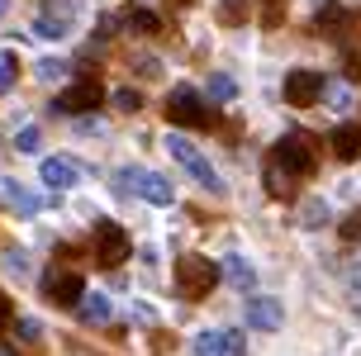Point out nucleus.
<instances>
[{
	"label": "nucleus",
	"mask_w": 361,
	"mask_h": 356,
	"mask_svg": "<svg viewBox=\"0 0 361 356\" xmlns=\"http://www.w3.org/2000/svg\"><path fill=\"white\" fill-rule=\"evenodd\" d=\"M343 71H347V81H361V53L357 48H343Z\"/></svg>",
	"instance_id": "a878e982"
},
{
	"label": "nucleus",
	"mask_w": 361,
	"mask_h": 356,
	"mask_svg": "<svg viewBox=\"0 0 361 356\" xmlns=\"http://www.w3.org/2000/svg\"><path fill=\"white\" fill-rule=\"evenodd\" d=\"M15 147H19V152H38V128L24 124V128L15 133Z\"/></svg>",
	"instance_id": "393cba45"
},
{
	"label": "nucleus",
	"mask_w": 361,
	"mask_h": 356,
	"mask_svg": "<svg viewBox=\"0 0 361 356\" xmlns=\"http://www.w3.org/2000/svg\"><path fill=\"white\" fill-rule=\"evenodd\" d=\"M48 15H53L57 24H72L76 10H72V0H48Z\"/></svg>",
	"instance_id": "cd10ccee"
},
{
	"label": "nucleus",
	"mask_w": 361,
	"mask_h": 356,
	"mask_svg": "<svg viewBox=\"0 0 361 356\" xmlns=\"http://www.w3.org/2000/svg\"><path fill=\"white\" fill-rule=\"evenodd\" d=\"M43 295H48V304H57V309H76L81 304V295H86V281L76 276V271H48L43 276Z\"/></svg>",
	"instance_id": "0eeeda50"
},
{
	"label": "nucleus",
	"mask_w": 361,
	"mask_h": 356,
	"mask_svg": "<svg viewBox=\"0 0 361 356\" xmlns=\"http://www.w3.org/2000/svg\"><path fill=\"white\" fill-rule=\"evenodd\" d=\"M324 219H328V209L319 204V200H314V204H305V223H309V228H319Z\"/></svg>",
	"instance_id": "c756f323"
},
{
	"label": "nucleus",
	"mask_w": 361,
	"mask_h": 356,
	"mask_svg": "<svg viewBox=\"0 0 361 356\" xmlns=\"http://www.w3.org/2000/svg\"><path fill=\"white\" fill-rule=\"evenodd\" d=\"M76 314H81V323H109V300L105 295H81Z\"/></svg>",
	"instance_id": "dca6fc26"
},
{
	"label": "nucleus",
	"mask_w": 361,
	"mask_h": 356,
	"mask_svg": "<svg viewBox=\"0 0 361 356\" xmlns=\"http://www.w3.org/2000/svg\"><path fill=\"white\" fill-rule=\"evenodd\" d=\"M34 34L38 38H67V24H57L53 15H43V19H34Z\"/></svg>",
	"instance_id": "4be33fe9"
},
{
	"label": "nucleus",
	"mask_w": 361,
	"mask_h": 356,
	"mask_svg": "<svg viewBox=\"0 0 361 356\" xmlns=\"http://www.w3.org/2000/svg\"><path fill=\"white\" fill-rule=\"evenodd\" d=\"M100 105V81H76V86H67L62 95L53 100V109H62V114H86V109Z\"/></svg>",
	"instance_id": "6e6552de"
},
{
	"label": "nucleus",
	"mask_w": 361,
	"mask_h": 356,
	"mask_svg": "<svg viewBox=\"0 0 361 356\" xmlns=\"http://www.w3.org/2000/svg\"><path fill=\"white\" fill-rule=\"evenodd\" d=\"M281 15H286V0H271V5H267V15H262V24L271 29V24H281Z\"/></svg>",
	"instance_id": "7c9ffc66"
},
{
	"label": "nucleus",
	"mask_w": 361,
	"mask_h": 356,
	"mask_svg": "<svg viewBox=\"0 0 361 356\" xmlns=\"http://www.w3.org/2000/svg\"><path fill=\"white\" fill-rule=\"evenodd\" d=\"M224 271H228V281H233L238 290H252V285H257L252 266H247V262H243V257H228V262H224Z\"/></svg>",
	"instance_id": "a211bd4d"
},
{
	"label": "nucleus",
	"mask_w": 361,
	"mask_h": 356,
	"mask_svg": "<svg viewBox=\"0 0 361 356\" xmlns=\"http://www.w3.org/2000/svg\"><path fill=\"white\" fill-rule=\"evenodd\" d=\"M124 24H128V29H133V34H143V38L162 34V19L152 15V10H128V15H124Z\"/></svg>",
	"instance_id": "f3484780"
},
{
	"label": "nucleus",
	"mask_w": 361,
	"mask_h": 356,
	"mask_svg": "<svg viewBox=\"0 0 361 356\" xmlns=\"http://www.w3.org/2000/svg\"><path fill=\"white\" fill-rule=\"evenodd\" d=\"M124 180H133V185H138V195H143L147 204H171V200H176L171 180L157 176V171H138V176H124Z\"/></svg>",
	"instance_id": "9d476101"
},
{
	"label": "nucleus",
	"mask_w": 361,
	"mask_h": 356,
	"mask_svg": "<svg viewBox=\"0 0 361 356\" xmlns=\"http://www.w3.org/2000/svg\"><path fill=\"white\" fill-rule=\"evenodd\" d=\"M347 19H352V15H347L338 0H324V5H319V15H314V29H319V34H343Z\"/></svg>",
	"instance_id": "4468645a"
},
{
	"label": "nucleus",
	"mask_w": 361,
	"mask_h": 356,
	"mask_svg": "<svg viewBox=\"0 0 361 356\" xmlns=\"http://www.w3.org/2000/svg\"><path fill=\"white\" fill-rule=\"evenodd\" d=\"M271 157L286 166L295 180H305V176H314V147H309V138L305 133H286V138L276 142V152Z\"/></svg>",
	"instance_id": "39448f33"
},
{
	"label": "nucleus",
	"mask_w": 361,
	"mask_h": 356,
	"mask_svg": "<svg viewBox=\"0 0 361 356\" xmlns=\"http://www.w3.org/2000/svg\"><path fill=\"white\" fill-rule=\"evenodd\" d=\"M133 67H138V76H157V71H162V67H157V57H138Z\"/></svg>",
	"instance_id": "72a5a7b5"
},
{
	"label": "nucleus",
	"mask_w": 361,
	"mask_h": 356,
	"mask_svg": "<svg viewBox=\"0 0 361 356\" xmlns=\"http://www.w3.org/2000/svg\"><path fill=\"white\" fill-rule=\"evenodd\" d=\"M338 233H343V243H361V209L347 214L343 223H338Z\"/></svg>",
	"instance_id": "5701e85b"
},
{
	"label": "nucleus",
	"mask_w": 361,
	"mask_h": 356,
	"mask_svg": "<svg viewBox=\"0 0 361 356\" xmlns=\"http://www.w3.org/2000/svg\"><path fill=\"white\" fill-rule=\"evenodd\" d=\"M15 338L34 347V342L43 338V323H38V319H15Z\"/></svg>",
	"instance_id": "412c9836"
},
{
	"label": "nucleus",
	"mask_w": 361,
	"mask_h": 356,
	"mask_svg": "<svg viewBox=\"0 0 361 356\" xmlns=\"http://www.w3.org/2000/svg\"><path fill=\"white\" fill-rule=\"evenodd\" d=\"M176 285L185 300H209L219 285V266L209 262V257H200V252H190V257H180L176 262Z\"/></svg>",
	"instance_id": "f257e3e1"
},
{
	"label": "nucleus",
	"mask_w": 361,
	"mask_h": 356,
	"mask_svg": "<svg viewBox=\"0 0 361 356\" xmlns=\"http://www.w3.org/2000/svg\"><path fill=\"white\" fill-rule=\"evenodd\" d=\"M15 319V304H10V295H5V290H0V328H5V323Z\"/></svg>",
	"instance_id": "f704fd0d"
},
{
	"label": "nucleus",
	"mask_w": 361,
	"mask_h": 356,
	"mask_svg": "<svg viewBox=\"0 0 361 356\" xmlns=\"http://www.w3.org/2000/svg\"><path fill=\"white\" fill-rule=\"evenodd\" d=\"M5 266L15 271V276H24V271H29V257H24V252H10V257H5Z\"/></svg>",
	"instance_id": "473e14b6"
},
{
	"label": "nucleus",
	"mask_w": 361,
	"mask_h": 356,
	"mask_svg": "<svg viewBox=\"0 0 361 356\" xmlns=\"http://www.w3.org/2000/svg\"><path fill=\"white\" fill-rule=\"evenodd\" d=\"M195 356H233L228 328H204V333H195Z\"/></svg>",
	"instance_id": "ddd939ff"
},
{
	"label": "nucleus",
	"mask_w": 361,
	"mask_h": 356,
	"mask_svg": "<svg viewBox=\"0 0 361 356\" xmlns=\"http://www.w3.org/2000/svg\"><path fill=\"white\" fill-rule=\"evenodd\" d=\"M166 152H171V157H176L180 166H185V171L200 180V185H204V190L224 195V180H219V171H214V166H209L204 157H200V147H195L190 138H166Z\"/></svg>",
	"instance_id": "20e7f679"
},
{
	"label": "nucleus",
	"mask_w": 361,
	"mask_h": 356,
	"mask_svg": "<svg viewBox=\"0 0 361 356\" xmlns=\"http://www.w3.org/2000/svg\"><path fill=\"white\" fill-rule=\"evenodd\" d=\"M324 95H328V109H347V105H352L347 86H324Z\"/></svg>",
	"instance_id": "bb28decb"
},
{
	"label": "nucleus",
	"mask_w": 361,
	"mask_h": 356,
	"mask_svg": "<svg viewBox=\"0 0 361 356\" xmlns=\"http://www.w3.org/2000/svg\"><path fill=\"white\" fill-rule=\"evenodd\" d=\"M233 76H209V100H233Z\"/></svg>",
	"instance_id": "b1692460"
},
{
	"label": "nucleus",
	"mask_w": 361,
	"mask_h": 356,
	"mask_svg": "<svg viewBox=\"0 0 361 356\" xmlns=\"http://www.w3.org/2000/svg\"><path fill=\"white\" fill-rule=\"evenodd\" d=\"M5 200L19 204V214H38V200L29 195V190H19V185H5Z\"/></svg>",
	"instance_id": "aec40b11"
},
{
	"label": "nucleus",
	"mask_w": 361,
	"mask_h": 356,
	"mask_svg": "<svg viewBox=\"0 0 361 356\" xmlns=\"http://www.w3.org/2000/svg\"><path fill=\"white\" fill-rule=\"evenodd\" d=\"M324 71H309V67H295L286 76V105L295 109H309V105H319L324 100Z\"/></svg>",
	"instance_id": "423d86ee"
},
{
	"label": "nucleus",
	"mask_w": 361,
	"mask_h": 356,
	"mask_svg": "<svg viewBox=\"0 0 361 356\" xmlns=\"http://www.w3.org/2000/svg\"><path fill=\"white\" fill-rule=\"evenodd\" d=\"M62 76V62H38V81H57Z\"/></svg>",
	"instance_id": "2f4dec72"
},
{
	"label": "nucleus",
	"mask_w": 361,
	"mask_h": 356,
	"mask_svg": "<svg viewBox=\"0 0 361 356\" xmlns=\"http://www.w3.org/2000/svg\"><path fill=\"white\" fill-rule=\"evenodd\" d=\"M133 252V243H128V233L114 223V219H100L95 223V233H90V257H95V266H124V257Z\"/></svg>",
	"instance_id": "7ed1b4c3"
},
{
	"label": "nucleus",
	"mask_w": 361,
	"mask_h": 356,
	"mask_svg": "<svg viewBox=\"0 0 361 356\" xmlns=\"http://www.w3.org/2000/svg\"><path fill=\"white\" fill-rule=\"evenodd\" d=\"M290 180H295V176H290L286 166L271 157V161H267V190H271L276 200H290V195H295V185H290Z\"/></svg>",
	"instance_id": "2eb2a0df"
},
{
	"label": "nucleus",
	"mask_w": 361,
	"mask_h": 356,
	"mask_svg": "<svg viewBox=\"0 0 361 356\" xmlns=\"http://www.w3.org/2000/svg\"><path fill=\"white\" fill-rule=\"evenodd\" d=\"M114 109H124V114H138V109H143V95H138L133 86L114 90Z\"/></svg>",
	"instance_id": "6ab92c4d"
},
{
	"label": "nucleus",
	"mask_w": 361,
	"mask_h": 356,
	"mask_svg": "<svg viewBox=\"0 0 361 356\" xmlns=\"http://www.w3.org/2000/svg\"><path fill=\"white\" fill-rule=\"evenodd\" d=\"M76 180H81L76 161H67V157H48L43 161V185H48V190H72Z\"/></svg>",
	"instance_id": "9b49d317"
},
{
	"label": "nucleus",
	"mask_w": 361,
	"mask_h": 356,
	"mask_svg": "<svg viewBox=\"0 0 361 356\" xmlns=\"http://www.w3.org/2000/svg\"><path fill=\"white\" fill-rule=\"evenodd\" d=\"M5 10H10V0H0V15H5Z\"/></svg>",
	"instance_id": "e433bc0d"
},
{
	"label": "nucleus",
	"mask_w": 361,
	"mask_h": 356,
	"mask_svg": "<svg viewBox=\"0 0 361 356\" xmlns=\"http://www.w3.org/2000/svg\"><path fill=\"white\" fill-rule=\"evenodd\" d=\"M15 57H0V95H5V90H10V86H15Z\"/></svg>",
	"instance_id": "c85d7f7f"
},
{
	"label": "nucleus",
	"mask_w": 361,
	"mask_h": 356,
	"mask_svg": "<svg viewBox=\"0 0 361 356\" xmlns=\"http://www.w3.org/2000/svg\"><path fill=\"white\" fill-rule=\"evenodd\" d=\"M228 342H233V356H247V342H243V333H228Z\"/></svg>",
	"instance_id": "c9c22d12"
},
{
	"label": "nucleus",
	"mask_w": 361,
	"mask_h": 356,
	"mask_svg": "<svg viewBox=\"0 0 361 356\" xmlns=\"http://www.w3.org/2000/svg\"><path fill=\"white\" fill-rule=\"evenodd\" d=\"M328 142H333V152L343 161H357L361 157V124H338Z\"/></svg>",
	"instance_id": "f8f14e48"
},
{
	"label": "nucleus",
	"mask_w": 361,
	"mask_h": 356,
	"mask_svg": "<svg viewBox=\"0 0 361 356\" xmlns=\"http://www.w3.org/2000/svg\"><path fill=\"white\" fill-rule=\"evenodd\" d=\"M281 323H286L281 300H271V295H252V300H247V328H257V333H276Z\"/></svg>",
	"instance_id": "1a4fd4ad"
},
{
	"label": "nucleus",
	"mask_w": 361,
	"mask_h": 356,
	"mask_svg": "<svg viewBox=\"0 0 361 356\" xmlns=\"http://www.w3.org/2000/svg\"><path fill=\"white\" fill-rule=\"evenodd\" d=\"M166 124H176V128H204V124H214V109L200 100V90L195 86H176L171 95H166Z\"/></svg>",
	"instance_id": "f03ea898"
}]
</instances>
